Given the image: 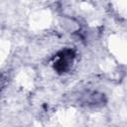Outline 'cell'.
Instances as JSON below:
<instances>
[{"mask_svg":"<svg viewBox=\"0 0 127 127\" xmlns=\"http://www.w3.org/2000/svg\"><path fill=\"white\" fill-rule=\"evenodd\" d=\"M76 58L75 51L72 49H64L60 51L53 63V67L55 71L59 74H64L71 70L74 60Z\"/></svg>","mask_w":127,"mask_h":127,"instance_id":"cell-1","label":"cell"},{"mask_svg":"<svg viewBox=\"0 0 127 127\" xmlns=\"http://www.w3.org/2000/svg\"><path fill=\"white\" fill-rule=\"evenodd\" d=\"M102 101H103V95L93 92L92 94H88L86 96V100L84 102H87L88 104H97V103H102Z\"/></svg>","mask_w":127,"mask_h":127,"instance_id":"cell-2","label":"cell"},{"mask_svg":"<svg viewBox=\"0 0 127 127\" xmlns=\"http://www.w3.org/2000/svg\"><path fill=\"white\" fill-rule=\"evenodd\" d=\"M6 84H7V77L3 74H0V92L5 87Z\"/></svg>","mask_w":127,"mask_h":127,"instance_id":"cell-3","label":"cell"}]
</instances>
